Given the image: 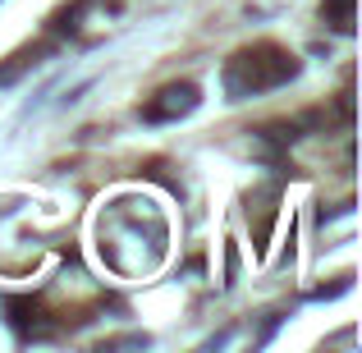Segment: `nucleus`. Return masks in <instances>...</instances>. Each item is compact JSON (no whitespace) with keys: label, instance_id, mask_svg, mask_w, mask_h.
I'll list each match as a JSON object with an SVG mask.
<instances>
[{"label":"nucleus","instance_id":"obj_1","mask_svg":"<svg viewBox=\"0 0 362 353\" xmlns=\"http://www.w3.org/2000/svg\"><path fill=\"white\" fill-rule=\"evenodd\" d=\"M298 69H303L298 55H289L275 42L247 46V51H239L225 64V92H230V101H247V97H257V92L284 88L289 79H298Z\"/></svg>","mask_w":362,"mask_h":353},{"label":"nucleus","instance_id":"obj_2","mask_svg":"<svg viewBox=\"0 0 362 353\" xmlns=\"http://www.w3.org/2000/svg\"><path fill=\"white\" fill-rule=\"evenodd\" d=\"M197 106H202L197 83H170V88H160L156 97L142 106V120L147 124H175V120H188Z\"/></svg>","mask_w":362,"mask_h":353},{"label":"nucleus","instance_id":"obj_3","mask_svg":"<svg viewBox=\"0 0 362 353\" xmlns=\"http://www.w3.org/2000/svg\"><path fill=\"white\" fill-rule=\"evenodd\" d=\"M5 317H9V326H14L18 340L46 335V321H42V308H37V299H5Z\"/></svg>","mask_w":362,"mask_h":353},{"label":"nucleus","instance_id":"obj_4","mask_svg":"<svg viewBox=\"0 0 362 353\" xmlns=\"http://www.w3.org/2000/svg\"><path fill=\"white\" fill-rule=\"evenodd\" d=\"M354 5L358 0H321V18H326L335 33H354Z\"/></svg>","mask_w":362,"mask_h":353},{"label":"nucleus","instance_id":"obj_5","mask_svg":"<svg viewBox=\"0 0 362 353\" xmlns=\"http://www.w3.org/2000/svg\"><path fill=\"white\" fill-rule=\"evenodd\" d=\"M28 64H33V55H28V51H23V55H14V60H9V64H5V69H0V88H9V83H14V79H18V74H23V69H28Z\"/></svg>","mask_w":362,"mask_h":353}]
</instances>
